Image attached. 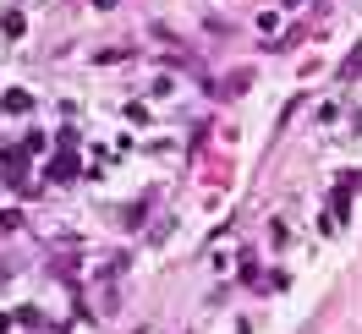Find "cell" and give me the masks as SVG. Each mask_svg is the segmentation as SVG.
Instances as JSON below:
<instances>
[{"label": "cell", "mask_w": 362, "mask_h": 334, "mask_svg": "<svg viewBox=\"0 0 362 334\" xmlns=\"http://www.w3.org/2000/svg\"><path fill=\"white\" fill-rule=\"evenodd\" d=\"M66 176H77V154H71V148H61V154L49 159V181H66Z\"/></svg>", "instance_id": "obj_1"}, {"label": "cell", "mask_w": 362, "mask_h": 334, "mask_svg": "<svg viewBox=\"0 0 362 334\" xmlns=\"http://www.w3.org/2000/svg\"><path fill=\"white\" fill-rule=\"evenodd\" d=\"M28 105H33V99H28V93H23V88H11V93H6V110H11V115H23V110H28Z\"/></svg>", "instance_id": "obj_2"}]
</instances>
